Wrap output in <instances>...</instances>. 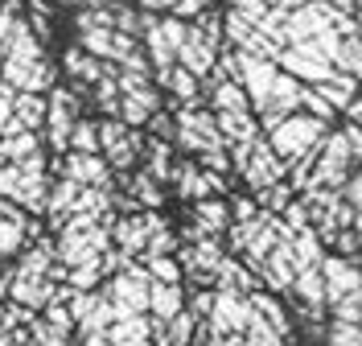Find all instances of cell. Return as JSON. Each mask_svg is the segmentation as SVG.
I'll return each mask as SVG.
<instances>
[{
	"instance_id": "6da1fadb",
	"label": "cell",
	"mask_w": 362,
	"mask_h": 346,
	"mask_svg": "<svg viewBox=\"0 0 362 346\" xmlns=\"http://www.w3.org/2000/svg\"><path fill=\"white\" fill-rule=\"evenodd\" d=\"M74 120H78V95L70 87H49V95H45V128H42L45 144H49V157L62 161L70 153Z\"/></svg>"
},
{
	"instance_id": "7a4b0ae2",
	"label": "cell",
	"mask_w": 362,
	"mask_h": 346,
	"mask_svg": "<svg viewBox=\"0 0 362 346\" xmlns=\"http://www.w3.org/2000/svg\"><path fill=\"white\" fill-rule=\"evenodd\" d=\"M148 289H153V277H148V272L124 268V272L112 280V289H107V301H112V309H115V322L140 318V313L148 309Z\"/></svg>"
},
{
	"instance_id": "3957f363",
	"label": "cell",
	"mask_w": 362,
	"mask_h": 346,
	"mask_svg": "<svg viewBox=\"0 0 362 346\" xmlns=\"http://www.w3.org/2000/svg\"><path fill=\"white\" fill-rule=\"evenodd\" d=\"M58 178H70L78 185H95V190H107V157L103 153H66Z\"/></svg>"
},
{
	"instance_id": "277c9868",
	"label": "cell",
	"mask_w": 362,
	"mask_h": 346,
	"mask_svg": "<svg viewBox=\"0 0 362 346\" xmlns=\"http://www.w3.org/2000/svg\"><path fill=\"white\" fill-rule=\"evenodd\" d=\"M37 153H42V132H8V137H0V161L25 165Z\"/></svg>"
},
{
	"instance_id": "5b68a950",
	"label": "cell",
	"mask_w": 362,
	"mask_h": 346,
	"mask_svg": "<svg viewBox=\"0 0 362 346\" xmlns=\"http://www.w3.org/2000/svg\"><path fill=\"white\" fill-rule=\"evenodd\" d=\"M148 309H153L157 322H173L177 313H185V309H181V289L177 284H160V280H153V289H148Z\"/></svg>"
},
{
	"instance_id": "8992f818",
	"label": "cell",
	"mask_w": 362,
	"mask_h": 346,
	"mask_svg": "<svg viewBox=\"0 0 362 346\" xmlns=\"http://www.w3.org/2000/svg\"><path fill=\"white\" fill-rule=\"evenodd\" d=\"M17 124H21L25 132H42L45 128V95H33V91L17 95Z\"/></svg>"
},
{
	"instance_id": "52a82bcc",
	"label": "cell",
	"mask_w": 362,
	"mask_h": 346,
	"mask_svg": "<svg viewBox=\"0 0 362 346\" xmlns=\"http://www.w3.org/2000/svg\"><path fill=\"white\" fill-rule=\"evenodd\" d=\"M25 25H29V17L21 13V0H4L0 4V50L13 46V38L21 33Z\"/></svg>"
},
{
	"instance_id": "ba28073f",
	"label": "cell",
	"mask_w": 362,
	"mask_h": 346,
	"mask_svg": "<svg viewBox=\"0 0 362 346\" xmlns=\"http://www.w3.org/2000/svg\"><path fill=\"white\" fill-rule=\"evenodd\" d=\"M70 153H99V124L95 120H74V132H70Z\"/></svg>"
},
{
	"instance_id": "9c48e42d",
	"label": "cell",
	"mask_w": 362,
	"mask_h": 346,
	"mask_svg": "<svg viewBox=\"0 0 362 346\" xmlns=\"http://www.w3.org/2000/svg\"><path fill=\"white\" fill-rule=\"evenodd\" d=\"M21 194H25V182H21V169L8 161H0V198H13L21 207Z\"/></svg>"
},
{
	"instance_id": "30bf717a",
	"label": "cell",
	"mask_w": 362,
	"mask_h": 346,
	"mask_svg": "<svg viewBox=\"0 0 362 346\" xmlns=\"http://www.w3.org/2000/svg\"><path fill=\"white\" fill-rule=\"evenodd\" d=\"M325 346H362V325L354 322H334L325 334Z\"/></svg>"
},
{
	"instance_id": "8fae6325",
	"label": "cell",
	"mask_w": 362,
	"mask_h": 346,
	"mask_svg": "<svg viewBox=\"0 0 362 346\" xmlns=\"http://www.w3.org/2000/svg\"><path fill=\"white\" fill-rule=\"evenodd\" d=\"M25 239H29V235H25L21 227H13L8 219H0V260H4V255H13V252H21Z\"/></svg>"
},
{
	"instance_id": "7c38bea8",
	"label": "cell",
	"mask_w": 362,
	"mask_h": 346,
	"mask_svg": "<svg viewBox=\"0 0 362 346\" xmlns=\"http://www.w3.org/2000/svg\"><path fill=\"white\" fill-rule=\"evenodd\" d=\"M13 120H17V91L0 83V137H4V128H8Z\"/></svg>"
},
{
	"instance_id": "4fadbf2b",
	"label": "cell",
	"mask_w": 362,
	"mask_h": 346,
	"mask_svg": "<svg viewBox=\"0 0 362 346\" xmlns=\"http://www.w3.org/2000/svg\"><path fill=\"white\" fill-rule=\"evenodd\" d=\"M0 79H4V50H0Z\"/></svg>"
},
{
	"instance_id": "5bb4252c",
	"label": "cell",
	"mask_w": 362,
	"mask_h": 346,
	"mask_svg": "<svg viewBox=\"0 0 362 346\" xmlns=\"http://www.w3.org/2000/svg\"><path fill=\"white\" fill-rule=\"evenodd\" d=\"M115 4H119V0H115Z\"/></svg>"
},
{
	"instance_id": "9a60e30c",
	"label": "cell",
	"mask_w": 362,
	"mask_h": 346,
	"mask_svg": "<svg viewBox=\"0 0 362 346\" xmlns=\"http://www.w3.org/2000/svg\"><path fill=\"white\" fill-rule=\"evenodd\" d=\"M0 4H4V0H0Z\"/></svg>"
},
{
	"instance_id": "2e32d148",
	"label": "cell",
	"mask_w": 362,
	"mask_h": 346,
	"mask_svg": "<svg viewBox=\"0 0 362 346\" xmlns=\"http://www.w3.org/2000/svg\"><path fill=\"white\" fill-rule=\"evenodd\" d=\"M78 346H83V342H78Z\"/></svg>"
}]
</instances>
